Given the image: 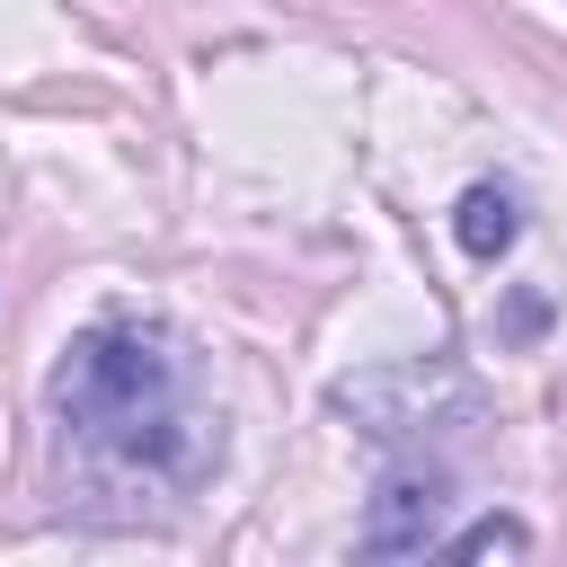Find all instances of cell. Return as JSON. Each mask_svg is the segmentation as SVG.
I'll return each mask as SVG.
<instances>
[{
  "instance_id": "3957f363",
  "label": "cell",
  "mask_w": 567,
  "mask_h": 567,
  "mask_svg": "<svg viewBox=\"0 0 567 567\" xmlns=\"http://www.w3.org/2000/svg\"><path fill=\"white\" fill-rule=\"evenodd\" d=\"M452 230H461V248H470V257H505V248H514V230H523V213H514V195H505V186H470V195H461V213H452Z\"/></svg>"
},
{
  "instance_id": "7a4b0ae2",
  "label": "cell",
  "mask_w": 567,
  "mask_h": 567,
  "mask_svg": "<svg viewBox=\"0 0 567 567\" xmlns=\"http://www.w3.org/2000/svg\"><path fill=\"white\" fill-rule=\"evenodd\" d=\"M443 470H390L372 487V514H363V558H425L443 549Z\"/></svg>"
},
{
  "instance_id": "6da1fadb",
  "label": "cell",
  "mask_w": 567,
  "mask_h": 567,
  "mask_svg": "<svg viewBox=\"0 0 567 567\" xmlns=\"http://www.w3.org/2000/svg\"><path fill=\"white\" fill-rule=\"evenodd\" d=\"M53 416L71 443L124 461V470H186L195 425H186V372L168 337L151 328H89L53 363Z\"/></svg>"
},
{
  "instance_id": "277c9868",
  "label": "cell",
  "mask_w": 567,
  "mask_h": 567,
  "mask_svg": "<svg viewBox=\"0 0 567 567\" xmlns=\"http://www.w3.org/2000/svg\"><path fill=\"white\" fill-rule=\"evenodd\" d=\"M443 549H452V558H523L532 532H523L514 514H487V523H470V532H443Z\"/></svg>"
}]
</instances>
